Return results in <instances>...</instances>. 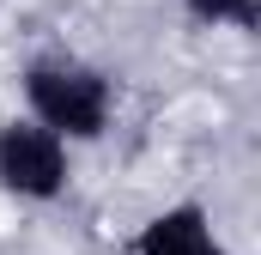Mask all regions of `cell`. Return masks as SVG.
<instances>
[{
	"label": "cell",
	"instance_id": "2",
	"mask_svg": "<svg viewBox=\"0 0 261 255\" xmlns=\"http://www.w3.org/2000/svg\"><path fill=\"white\" fill-rule=\"evenodd\" d=\"M0 183L12 194H31V200H49V194L67 183V152H61V134L49 128H0Z\"/></svg>",
	"mask_w": 261,
	"mask_h": 255
},
{
	"label": "cell",
	"instance_id": "1",
	"mask_svg": "<svg viewBox=\"0 0 261 255\" xmlns=\"http://www.w3.org/2000/svg\"><path fill=\"white\" fill-rule=\"evenodd\" d=\"M24 91H31V110L43 116L49 134H73V140H91L103 134L110 116V85L79 61H37L24 73Z\"/></svg>",
	"mask_w": 261,
	"mask_h": 255
},
{
	"label": "cell",
	"instance_id": "3",
	"mask_svg": "<svg viewBox=\"0 0 261 255\" xmlns=\"http://www.w3.org/2000/svg\"><path fill=\"white\" fill-rule=\"evenodd\" d=\"M134 255H225V249H219L200 207H170L134 237Z\"/></svg>",
	"mask_w": 261,
	"mask_h": 255
},
{
	"label": "cell",
	"instance_id": "4",
	"mask_svg": "<svg viewBox=\"0 0 261 255\" xmlns=\"http://www.w3.org/2000/svg\"><path fill=\"white\" fill-rule=\"evenodd\" d=\"M206 24H255V0H189Z\"/></svg>",
	"mask_w": 261,
	"mask_h": 255
}]
</instances>
